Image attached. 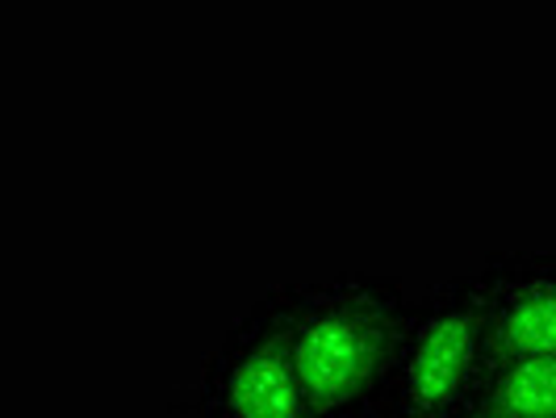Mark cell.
<instances>
[{"label": "cell", "instance_id": "4", "mask_svg": "<svg viewBox=\"0 0 556 418\" xmlns=\"http://www.w3.org/2000/svg\"><path fill=\"white\" fill-rule=\"evenodd\" d=\"M473 280L498 360L556 356V251H494Z\"/></svg>", "mask_w": 556, "mask_h": 418}, {"label": "cell", "instance_id": "2", "mask_svg": "<svg viewBox=\"0 0 556 418\" xmlns=\"http://www.w3.org/2000/svg\"><path fill=\"white\" fill-rule=\"evenodd\" d=\"M494 364L473 273L440 280L415 297L377 418H473Z\"/></svg>", "mask_w": 556, "mask_h": 418}, {"label": "cell", "instance_id": "6", "mask_svg": "<svg viewBox=\"0 0 556 418\" xmlns=\"http://www.w3.org/2000/svg\"><path fill=\"white\" fill-rule=\"evenodd\" d=\"M160 418H205V410L197 406L193 390H180V393H172V397L164 402Z\"/></svg>", "mask_w": 556, "mask_h": 418}, {"label": "cell", "instance_id": "1", "mask_svg": "<svg viewBox=\"0 0 556 418\" xmlns=\"http://www.w3.org/2000/svg\"><path fill=\"white\" fill-rule=\"evenodd\" d=\"M293 356L314 418L377 415L415 297L397 277L334 273L289 280Z\"/></svg>", "mask_w": 556, "mask_h": 418}, {"label": "cell", "instance_id": "5", "mask_svg": "<svg viewBox=\"0 0 556 418\" xmlns=\"http://www.w3.org/2000/svg\"><path fill=\"white\" fill-rule=\"evenodd\" d=\"M473 418H556V356L498 360Z\"/></svg>", "mask_w": 556, "mask_h": 418}, {"label": "cell", "instance_id": "3", "mask_svg": "<svg viewBox=\"0 0 556 418\" xmlns=\"http://www.w3.org/2000/svg\"><path fill=\"white\" fill-rule=\"evenodd\" d=\"M205 418H314L293 356L285 284L255 297L201 360L193 385Z\"/></svg>", "mask_w": 556, "mask_h": 418}]
</instances>
